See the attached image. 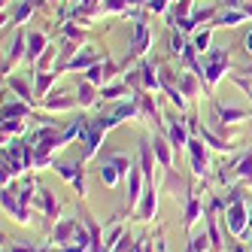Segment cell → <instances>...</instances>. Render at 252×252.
Here are the masks:
<instances>
[{"instance_id": "obj_1", "label": "cell", "mask_w": 252, "mask_h": 252, "mask_svg": "<svg viewBox=\"0 0 252 252\" xmlns=\"http://www.w3.org/2000/svg\"><path fill=\"white\" fill-rule=\"evenodd\" d=\"M225 228H228L237 240L246 237V231H249V207H246V197L228 204V210H225Z\"/></svg>"}, {"instance_id": "obj_2", "label": "cell", "mask_w": 252, "mask_h": 252, "mask_svg": "<svg viewBox=\"0 0 252 252\" xmlns=\"http://www.w3.org/2000/svg\"><path fill=\"white\" fill-rule=\"evenodd\" d=\"M231 67V58H228V49H213L207 55V64H204V79H207V92H213V85L225 79Z\"/></svg>"}, {"instance_id": "obj_3", "label": "cell", "mask_w": 252, "mask_h": 252, "mask_svg": "<svg viewBox=\"0 0 252 252\" xmlns=\"http://www.w3.org/2000/svg\"><path fill=\"white\" fill-rule=\"evenodd\" d=\"M55 170H58V176L64 179V183H70V186L76 189L79 197L85 194V161L82 158L79 161H58Z\"/></svg>"}, {"instance_id": "obj_4", "label": "cell", "mask_w": 252, "mask_h": 252, "mask_svg": "<svg viewBox=\"0 0 252 252\" xmlns=\"http://www.w3.org/2000/svg\"><path fill=\"white\" fill-rule=\"evenodd\" d=\"M155 213H158V189H155V183H152V186H146V191H143L140 204H137V210H134V219H137V222H152Z\"/></svg>"}, {"instance_id": "obj_5", "label": "cell", "mask_w": 252, "mask_h": 252, "mask_svg": "<svg viewBox=\"0 0 252 252\" xmlns=\"http://www.w3.org/2000/svg\"><path fill=\"white\" fill-rule=\"evenodd\" d=\"M116 73H119V64H113L110 58H103L100 64H94V67L85 70V79L92 82V85H97V88H103V85H110V79Z\"/></svg>"}, {"instance_id": "obj_6", "label": "cell", "mask_w": 252, "mask_h": 252, "mask_svg": "<svg viewBox=\"0 0 252 252\" xmlns=\"http://www.w3.org/2000/svg\"><path fill=\"white\" fill-rule=\"evenodd\" d=\"M186 149H189V161H191V173L194 176H207V149H204V140L201 137H191Z\"/></svg>"}, {"instance_id": "obj_7", "label": "cell", "mask_w": 252, "mask_h": 252, "mask_svg": "<svg viewBox=\"0 0 252 252\" xmlns=\"http://www.w3.org/2000/svg\"><path fill=\"white\" fill-rule=\"evenodd\" d=\"M152 152H155V158H158L161 167H164V170H173V146H170V140H167L164 131H158V134L152 137Z\"/></svg>"}, {"instance_id": "obj_8", "label": "cell", "mask_w": 252, "mask_h": 252, "mask_svg": "<svg viewBox=\"0 0 252 252\" xmlns=\"http://www.w3.org/2000/svg\"><path fill=\"white\" fill-rule=\"evenodd\" d=\"M143 183H146V176H143V170L131 164V170H128V210H131V213L137 210V204H140L143 191H146V189H143Z\"/></svg>"}, {"instance_id": "obj_9", "label": "cell", "mask_w": 252, "mask_h": 252, "mask_svg": "<svg viewBox=\"0 0 252 252\" xmlns=\"http://www.w3.org/2000/svg\"><path fill=\"white\" fill-rule=\"evenodd\" d=\"M164 134H167V140H170V146L179 152V149H186L189 146V140H191V131H189V125H183V122H167L164 125Z\"/></svg>"}, {"instance_id": "obj_10", "label": "cell", "mask_w": 252, "mask_h": 252, "mask_svg": "<svg viewBox=\"0 0 252 252\" xmlns=\"http://www.w3.org/2000/svg\"><path fill=\"white\" fill-rule=\"evenodd\" d=\"M97 176H100V183L106 186V189H116L119 183H122V176H128L122 167H116L106 155H100V164H97Z\"/></svg>"}, {"instance_id": "obj_11", "label": "cell", "mask_w": 252, "mask_h": 252, "mask_svg": "<svg viewBox=\"0 0 252 252\" xmlns=\"http://www.w3.org/2000/svg\"><path fill=\"white\" fill-rule=\"evenodd\" d=\"M103 58H106V52H92V46H88L85 52H76V55L64 64V70H88V67L100 64Z\"/></svg>"}, {"instance_id": "obj_12", "label": "cell", "mask_w": 252, "mask_h": 252, "mask_svg": "<svg viewBox=\"0 0 252 252\" xmlns=\"http://www.w3.org/2000/svg\"><path fill=\"white\" fill-rule=\"evenodd\" d=\"M3 210H6L19 225H28V222H31V210H25V207L19 204V197H15V191H12L9 186L3 189Z\"/></svg>"}, {"instance_id": "obj_13", "label": "cell", "mask_w": 252, "mask_h": 252, "mask_svg": "<svg viewBox=\"0 0 252 252\" xmlns=\"http://www.w3.org/2000/svg\"><path fill=\"white\" fill-rule=\"evenodd\" d=\"M149 43H152L149 25H146V22H137V25H134V43H131V52H128V61H131V58H140L143 52H146ZM128 61H125V64H128Z\"/></svg>"}, {"instance_id": "obj_14", "label": "cell", "mask_w": 252, "mask_h": 252, "mask_svg": "<svg viewBox=\"0 0 252 252\" xmlns=\"http://www.w3.org/2000/svg\"><path fill=\"white\" fill-rule=\"evenodd\" d=\"M213 113H216V122L222 125H240L249 113L246 110H237V106H225V103H213Z\"/></svg>"}, {"instance_id": "obj_15", "label": "cell", "mask_w": 252, "mask_h": 252, "mask_svg": "<svg viewBox=\"0 0 252 252\" xmlns=\"http://www.w3.org/2000/svg\"><path fill=\"white\" fill-rule=\"evenodd\" d=\"M76 228H79V219H61V222H55V231H52V240H55L58 246L73 243V237H76Z\"/></svg>"}, {"instance_id": "obj_16", "label": "cell", "mask_w": 252, "mask_h": 252, "mask_svg": "<svg viewBox=\"0 0 252 252\" xmlns=\"http://www.w3.org/2000/svg\"><path fill=\"white\" fill-rule=\"evenodd\" d=\"M40 103H43V110H49V113H64V110H73L79 100L73 94H49Z\"/></svg>"}, {"instance_id": "obj_17", "label": "cell", "mask_w": 252, "mask_h": 252, "mask_svg": "<svg viewBox=\"0 0 252 252\" xmlns=\"http://www.w3.org/2000/svg\"><path fill=\"white\" fill-rule=\"evenodd\" d=\"M137 70H140V82H143V92H152V94H158V92H161V79L155 76V64H152V61H143Z\"/></svg>"}, {"instance_id": "obj_18", "label": "cell", "mask_w": 252, "mask_h": 252, "mask_svg": "<svg viewBox=\"0 0 252 252\" xmlns=\"http://www.w3.org/2000/svg\"><path fill=\"white\" fill-rule=\"evenodd\" d=\"M37 201H40V210H43V216L49 222H55L58 219V213H61V204L55 201V194H52L49 189H40L37 191Z\"/></svg>"}, {"instance_id": "obj_19", "label": "cell", "mask_w": 252, "mask_h": 252, "mask_svg": "<svg viewBox=\"0 0 252 252\" xmlns=\"http://www.w3.org/2000/svg\"><path fill=\"white\" fill-rule=\"evenodd\" d=\"M201 213H204V207H201V194H197V191H189L186 213H183V225H186V228H191L197 219H201Z\"/></svg>"}, {"instance_id": "obj_20", "label": "cell", "mask_w": 252, "mask_h": 252, "mask_svg": "<svg viewBox=\"0 0 252 252\" xmlns=\"http://www.w3.org/2000/svg\"><path fill=\"white\" fill-rule=\"evenodd\" d=\"M76 100H79V106H85V110H88V106H94V103L100 100V88L92 85L88 79H82L79 88H76Z\"/></svg>"}, {"instance_id": "obj_21", "label": "cell", "mask_w": 252, "mask_h": 252, "mask_svg": "<svg viewBox=\"0 0 252 252\" xmlns=\"http://www.w3.org/2000/svg\"><path fill=\"white\" fill-rule=\"evenodd\" d=\"M28 46H31V49H28V58H31V61H40V55L49 49V37H46L43 31H31V33H28Z\"/></svg>"}, {"instance_id": "obj_22", "label": "cell", "mask_w": 252, "mask_h": 252, "mask_svg": "<svg viewBox=\"0 0 252 252\" xmlns=\"http://www.w3.org/2000/svg\"><path fill=\"white\" fill-rule=\"evenodd\" d=\"M25 43H28V40L22 37V33H19V37L12 40V49H9V58L3 61V76H9V73H12V67L19 64V61H22L25 55H28V52H25Z\"/></svg>"}, {"instance_id": "obj_23", "label": "cell", "mask_w": 252, "mask_h": 252, "mask_svg": "<svg viewBox=\"0 0 252 252\" xmlns=\"http://www.w3.org/2000/svg\"><path fill=\"white\" fill-rule=\"evenodd\" d=\"M197 137H201V140L207 143L210 149H216V152H231V149H234L228 137H216V134H213L210 128H197Z\"/></svg>"}, {"instance_id": "obj_24", "label": "cell", "mask_w": 252, "mask_h": 252, "mask_svg": "<svg viewBox=\"0 0 252 252\" xmlns=\"http://www.w3.org/2000/svg\"><path fill=\"white\" fill-rule=\"evenodd\" d=\"M234 179H240V183L252 186V146H249L246 155L237 158V164H234Z\"/></svg>"}, {"instance_id": "obj_25", "label": "cell", "mask_w": 252, "mask_h": 252, "mask_svg": "<svg viewBox=\"0 0 252 252\" xmlns=\"http://www.w3.org/2000/svg\"><path fill=\"white\" fill-rule=\"evenodd\" d=\"M6 88H12V92L19 94L22 100H28V103H37V97L31 94V88H28V82L22 76H6Z\"/></svg>"}, {"instance_id": "obj_26", "label": "cell", "mask_w": 252, "mask_h": 252, "mask_svg": "<svg viewBox=\"0 0 252 252\" xmlns=\"http://www.w3.org/2000/svg\"><path fill=\"white\" fill-rule=\"evenodd\" d=\"M197 73H176V85H179V92H183L186 97H194L197 94Z\"/></svg>"}, {"instance_id": "obj_27", "label": "cell", "mask_w": 252, "mask_h": 252, "mask_svg": "<svg viewBox=\"0 0 252 252\" xmlns=\"http://www.w3.org/2000/svg\"><path fill=\"white\" fill-rule=\"evenodd\" d=\"M31 110H33V103H28V100L6 103V106H3V119H28V116H31Z\"/></svg>"}, {"instance_id": "obj_28", "label": "cell", "mask_w": 252, "mask_h": 252, "mask_svg": "<svg viewBox=\"0 0 252 252\" xmlns=\"http://www.w3.org/2000/svg\"><path fill=\"white\" fill-rule=\"evenodd\" d=\"M128 88H131L128 82H110V85L100 88V97L103 100H122L125 94H128Z\"/></svg>"}, {"instance_id": "obj_29", "label": "cell", "mask_w": 252, "mask_h": 252, "mask_svg": "<svg viewBox=\"0 0 252 252\" xmlns=\"http://www.w3.org/2000/svg\"><path fill=\"white\" fill-rule=\"evenodd\" d=\"M61 73H55V70H43V73L37 76V92H33V97H46V92H49V85L55 82Z\"/></svg>"}, {"instance_id": "obj_30", "label": "cell", "mask_w": 252, "mask_h": 252, "mask_svg": "<svg viewBox=\"0 0 252 252\" xmlns=\"http://www.w3.org/2000/svg\"><path fill=\"white\" fill-rule=\"evenodd\" d=\"M246 19V9H228V12H222V15H216L213 19V25H237V22H243Z\"/></svg>"}, {"instance_id": "obj_31", "label": "cell", "mask_w": 252, "mask_h": 252, "mask_svg": "<svg viewBox=\"0 0 252 252\" xmlns=\"http://www.w3.org/2000/svg\"><path fill=\"white\" fill-rule=\"evenodd\" d=\"M207 234H210L213 252H222V237H219V222H216V216H207Z\"/></svg>"}, {"instance_id": "obj_32", "label": "cell", "mask_w": 252, "mask_h": 252, "mask_svg": "<svg viewBox=\"0 0 252 252\" xmlns=\"http://www.w3.org/2000/svg\"><path fill=\"white\" fill-rule=\"evenodd\" d=\"M207 249H213L210 234H191L189 237V252H207Z\"/></svg>"}, {"instance_id": "obj_33", "label": "cell", "mask_w": 252, "mask_h": 252, "mask_svg": "<svg viewBox=\"0 0 252 252\" xmlns=\"http://www.w3.org/2000/svg\"><path fill=\"white\" fill-rule=\"evenodd\" d=\"M210 40H213V31L207 28V31H201V33H194V49H197V55H201V52H207L210 49Z\"/></svg>"}, {"instance_id": "obj_34", "label": "cell", "mask_w": 252, "mask_h": 252, "mask_svg": "<svg viewBox=\"0 0 252 252\" xmlns=\"http://www.w3.org/2000/svg\"><path fill=\"white\" fill-rule=\"evenodd\" d=\"M28 131V125L22 119H3V137L6 134H25Z\"/></svg>"}, {"instance_id": "obj_35", "label": "cell", "mask_w": 252, "mask_h": 252, "mask_svg": "<svg viewBox=\"0 0 252 252\" xmlns=\"http://www.w3.org/2000/svg\"><path fill=\"white\" fill-rule=\"evenodd\" d=\"M183 52H186V40L179 37V33H173L170 37V55H183Z\"/></svg>"}, {"instance_id": "obj_36", "label": "cell", "mask_w": 252, "mask_h": 252, "mask_svg": "<svg viewBox=\"0 0 252 252\" xmlns=\"http://www.w3.org/2000/svg\"><path fill=\"white\" fill-rule=\"evenodd\" d=\"M40 246H33V243H22V240H15L9 243V252H37Z\"/></svg>"}, {"instance_id": "obj_37", "label": "cell", "mask_w": 252, "mask_h": 252, "mask_svg": "<svg viewBox=\"0 0 252 252\" xmlns=\"http://www.w3.org/2000/svg\"><path fill=\"white\" fill-rule=\"evenodd\" d=\"M64 33H67L70 40H85V31H79L76 25H67V28H64Z\"/></svg>"}, {"instance_id": "obj_38", "label": "cell", "mask_w": 252, "mask_h": 252, "mask_svg": "<svg viewBox=\"0 0 252 252\" xmlns=\"http://www.w3.org/2000/svg\"><path fill=\"white\" fill-rule=\"evenodd\" d=\"M149 9L152 12H164L167 9V0H149Z\"/></svg>"}, {"instance_id": "obj_39", "label": "cell", "mask_w": 252, "mask_h": 252, "mask_svg": "<svg viewBox=\"0 0 252 252\" xmlns=\"http://www.w3.org/2000/svg\"><path fill=\"white\" fill-rule=\"evenodd\" d=\"M243 49H246V55L252 58V31L246 33V37H243Z\"/></svg>"}, {"instance_id": "obj_40", "label": "cell", "mask_w": 252, "mask_h": 252, "mask_svg": "<svg viewBox=\"0 0 252 252\" xmlns=\"http://www.w3.org/2000/svg\"><path fill=\"white\" fill-rule=\"evenodd\" d=\"M158 252H167V246H164V240H158Z\"/></svg>"}, {"instance_id": "obj_41", "label": "cell", "mask_w": 252, "mask_h": 252, "mask_svg": "<svg viewBox=\"0 0 252 252\" xmlns=\"http://www.w3.org/2000/svg\"><path fill=\"white\" fill-rule=\"evenodd\" d=\"M116 252H122V249H116Z\"/></svg>"}]
</instances>
